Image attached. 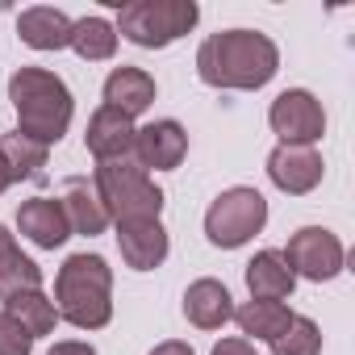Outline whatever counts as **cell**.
I'll list each match as a JSON object with an SVG mask.
<instances>
[{
    "label": "cell",
    "instance_id": "1",
    "mask_svg": "<svg viewBox=\"0 0 355 355\" xmlns=\"http://www.w3.org/2000/svg\"><path fill=\"white\" fill-rule=\"evenodd\" d=\"M280 71V46L259 30H218L197 51L201 84L218 92H255Z\"/></svg>",
    "mask_w": 355,
    "mask_h": 355
},
{
    "label": "cell",
    "instance_id": "2",
    "mask_svg": "<svg viewBox=\"0 0 355 355\" xmlns=\"http://www.w3.org/2000/svg\"><path fill=\"white\" fill-rule=\"evenodd\" d=\"M9 101L17 109V134L42 146H55L76 117L71 88L63 84V76L46 67H17L9 76Z\"/></svg>",
    "mask_w": 355,
    "mask_h": 355
},
{
    "label": "cell",
    "instance_id": "3",
    "mask_svg": "<svg viewBox=\"0 0 355 355\" xmlns=\"http://www.w3.org/2000/svg\"><path fill=\"white\" fill-rule=\"evenodd\" d=\"M55 309L59 322L76 330H105L113 322V268L105 255H67L55 276Z\"/></svg>",
    "mask_w": 355,
    "mask_h": 355
},
{
    "label": "cell",
    "instance_id": "4",
    "mask_svg": "<svg viewBox=\"0 0 355 355\" xmlns=\"http://www.w3.org/2000/svg\"><path fill=\"white\" fill-rule=\"evenodd\" d=\"M92 189L101 193L109 222L113 226H130V222H159L163 214V189L150 180V171H142L134 159H113V163H96Z\"/></svg>",
    "mask_w": 355,
    "mask_h": 355
},
{
    "label": "cell",
    "instance_id": "5",
    "mask_svg": "<svg viewBox=\"0 0 355 355\" xmlns=\"http://www.w3.org/2000/svg\"><path fill=\"white\" fill-rule=\"evenodd\" d=\"M201 21L197 0H130L117 5V38L142 46V51H163L171 42H180L184 34H193V26Z\"/></svg>",
    "mask_w": 355,
    "mask_h": 355
},
{
    "label": "cell",
    "instance_id": "6",
    "mask_svg": "<svg viewBox=\"0 0 355 355\" xmlns=\"http://www.w3.org/2000/svg\"><path fill=\"white\" fill-rule=\"evenodd\" d=\"M263 226H268V201L259 189H247V184L218 193L214 205L205 209V239L222 251L247 247Z\"/></svg>",
    "mask_w": 355,
    "mask_h": 355
},
{
    "label": "cell",
    "instance_id": "7",
    "mask_svg": "<svg viewBox=\"0 0 355 355\" xmlns=\"http://www.w3.org/2000/svg\"><path fill=\"white\" fill-rule=\"evenodd\" d=\"M268 125L284 146H318L326 134V109L309 88H284L268 105Z\"/></svg>",
    "mask_w": 355,
    "mask_h": 355
},
{
    "label": "cell",
    "instance_id": "8",
    "mask_svg": "<svg viewBox=\"0 0 355 355\" xmlns=\"http://www.w3.org/2000/svg\"><path fill=\"white\" fill-rule=\"evenodd\" d=\"M280 255H284V263L293 268L297 280H313V284L334 280L347 263V251H343L338 234L326 230V226H301L297 234H288V247Z\"/></svg>",
    "mask_w": 355,
    "mask_h": 355
},
{
    "label": "cell",
    "instance_id": "9",
    "mask_svg": "<svg viewBox=\"0 0 355 355\" xmlns=\"http://www.w3.org/2000/svg\"><path fill=\"white\" fill-rule=\"evenodd\" d=\"M189 155V134L175 117H159L150 125H138L134 130V150L130 159L142 167V171H175Z\"/></svg>",
    "mask_w": 355,
    "mask_h": 355
},
{
    "label": "cell",
    "instance_id": "10",
    "mask_svg": "<svg viewBox=\"0 0 355 355\" xmlns=\"http://www.w3.org/2000/svg\"><path fill=\"white\" fill-rule=\"evenodd\" d=\"M322 175H326V163H322L318 146H284V142H276V150L268 155V180L288 197L313 193L322 184Z\"/></svg>",
    "mask_w": 355,
    "mask_h": 355
},
{
    "label": "cell",
    "instance_id": "11",
    "mask_svg": "<svg viewBox=\"0 0 355 355\" xmlns=\"http://www.w3.org/2000/svg\"><path fill=\"white\" fill-rule=\"evenodd\" d=\"M17 230H21V239H30L42 251H55V247H63L71 239V226H67V214H63L59 197H30V201H21Z\"/></svg>",
    "mask_w": 355,
    "mask_h": 355
},
{
    "label": "cell",
    "instance_id": "12",
    "mask_svg": "<svg viewBox=\"0 0 355 355\" xmlns=\"http://www.w3.org/2000/svg\"><path fill=\"white\" fill-rule=\"evenodd\" d=\"M134 121L109 105H101L92 117H88V134H84V146L96 163H113V159H130L134 150Z\"/></svg>",
    "mask_w": 355,
    "mask_h": 355
},
{
    "label": "cell",
    "instance_id": "13",
    "mask_svg": "<svg viewBox=\"0 0 355 355\" xmlns=\"http://www.w3.org/2000/svg\"><path fill=\"white\" fill-rule=\"evenodd\" d=\"M101 92H105V105H109V109H117V113H125V117L134 121V117H142V113L155 105V92H159V88H155V76H150V71L121 63V67L109 71V80H105Z\"/></svg>",
    "mask_w": 355,
    "mask_h": 355
},
{
    "label": "cell",
    "instance_id": "14",
    "mask_svg": "<svg viewBox=\"0 0 355 355\" xmlns=\"http://www.w3.org/2000/svg\"><path fill=\"white\" fill-rule=\"evenodd\" d=\"M117 247H121L125 268H134V272H155V268L167 259L171 239H167L163 222H130V226H117Z\"/></svg>",
    "mask_w": 355,
    "mask_h": 355
},
{
    "label": "cell",
    "instance_id": "15",
    "mask_svg": "<svg viewBox=\"0 0 355 355\" xmlns=\"http://www.w3.org/2000/svg\"><path fill=\"white\" fill-rule=\"evenodd\" d=\"M184 318L197 326V330H222L230 318H234V297L222 280L214 276H201L184 288Z\"/></svg>",
    "mask_w": 355,
    "mask_h": 355
},
{
    "label": "cell",
    "instance_id": "16",
    "mask_svg": "<svg viewBox=\"0 0 355 355\" xmlns=\"http://www.w3.org/2000/svg\"><path fill=\"white\" fill-rule=\"evenodd\" d=\"M17 38L30 51H67L71 46V17L51 5H34L17 17Z\"/></svg>",
    "mask_w": 355,
    "mask_h": 355
},
{
    "label": "cell",
    "instance_id": "17",
    "mask_svg": "<svg viewBox=\"0 0 355 355\" xmlns=\"http://www.w3.org/2000/svg\"><path fill=\"white\" fill-rule=\"evenodd\" d=\"M63 201V214H67V226L71 234H105L113 222H109V209L101 201V193L88 184V180H67V193L59 197Z\"/></svg>",
    "mask_w": 355,
    "mask_h": 355
},
{
    "label": "cell",
    "instance_id": "18",
    "mask_svg": "<svg viewBox=\"0 0 355 355\" xmlns=\"http://www.w3.org/2000/svg\"><path fill=\"white\" fill-rule=\"evenodd\" d=\"M247 288H251V301H284V297H293L297 276L284 263V255L268 247L247 263Z\"/></svg>",
    "mask_w": 355,
    "mask_h": 355
},
{
    "label": "cell",
    "instance_id": "19",
    "mask_svg": "<svg viewBox=\"0 0 355 355\" xmlns=\"http://www.w3.org/2000/svg\"><path fill=\"white\" fill-rule=\"evenodd\" d=\"M234 322L247 334V343H272V338H280L288 330L293 309L284 301H247V305L234 309Z\"/></svg>",
    "mask_w": 355,
    "mask_h": 355
},
{
    "label": "cell",
    "instance_id": "20",
    "mask_svg": "<svg viewBox=\"0 0 355 355\" xmlns=\"http://www.w3.org/2000/svg\"><path fill=\"white\" fill-rule=\"evenodd\" d=\"M71 51L84 63H109L117 55V30L105 17H80L71 21Z\"/></svg>",
    "mask_w": 355,
    "mask_h": 355
},
{
    "label": "cell",
    "instance_id": "21",
    "mask_svg": "<svg viewBox=\"0 0 355 355\" xmlns=\"http://www.w3.org/2000/svg\"><path fill=\"white\" fill-rule=\"evenodd\" d=\"M5 313H9V318H17V322L34 334V343L59 326V309H55V301H51L42 288L17 293V297H5Z\"/></svg>",
    "mask_w": 355,
    "mask_h": 355
},
{
    "label": "cell",
    "instance_id": "22",
    "mask_svg": "<svg viewBox=\"0 0 355 355\" xmlns=\"http://www.w3.org/2000/svg\"><path fill=\"white\" fill-rule=\"evenodd\" d=\"M46 155H51V146L26 138V134H17V130H13V134H0V159H5L13 184H17V180H34V175L46 167Z\"/></svg>",
    "mask_w": 355,
    "mask_h": 355
},
{
    "label": "cell",
    "instance_id": "23",
    "mask_svg": "<svg viewBox=\"0 0 355 355\" xmlns=\"http://www.w3.org/2000/svg\"><path fill=\"white\" fill-rule=\"evenodd\" d=\"M268 347H272V355H322V330H318L313 318L293 313L288 330L280 338H272Z\"/></svg>",
    "mask_w": 355,
    "mask_h": 355
},
{
    "label": "cell",
    "instance_id": "24",
    "mask_svg": "<svg viewBox=\"0 0 355 355\" xmlns=\"http://www.w3.org/2000/svg\"><path fill=\"white\" fill-rule=\"evenodd\" d=\"M30 288H42V268H38L30 255H21L5 276H0V301H5V297H17V293H30Z\"/></svg>",
    "mask_w": 355,
    "mask_h": 355
},
{
    "label": "cell",
    "instance_id": "25",
    "mask_svg": "<svg viewBox=\"0 0 355 355\" xmlns=\"http://www.w3.org/2000/svg\"><path fill=\"white\" fill-rule=\"evenodd\" d=\"M30 351H34V334L0 309V355H30Z\"/></svg>",
    "mask_w": 355,
    "mask_h": 355
},
{
    "label": "cell",
    "instance_id": "26",
    "mask_svg": "<svg viewBox=\"0 0 355 355\" xmlns=\"http://www.w3.org/2000/svg\"><path fill=\"white\" fill-rule=\"evenodd\" d=\"M21 259V247H17V239L9 234V226H0V276H5L13 263Z\"/></svg>",
    "mask_w": 355,
    "mask_h": 355
},
{
    "label": "cell",
    "instance_id": "27",
    "mask_svg": "<svg viewBox=\"0 0 355 355\" xmlns=\"http://www.w3.org/2000/svg\"><path fill=\"white\" fill-rule=\"evenodd\" d=\"M209 355H259V351H255V343H247V338H222V343H214Z\"/></svg>",
    "mask_w": 355,
    "mask_h": 355
},
{
    "label": "cell",
    "instance_id": "28",
    "mask_svg": "<svg viewBox=\"0 0 355 355\" xmlns=\"http://www.w3.org/2000/svg\"><path fill=\"white\" fill-rule=\"evenodd\" d=\"M46 355H96V347H92V343H80V338H63V343H55Z\"/></svg>",
    "mask_w": 355,
    "mask_h": 355
},
{
    "label": "cell",
    "instance_id": "29",
    "mask_svg": "<svg viewBox=\"0 0 355 355\" xmlns=\"http://www.w3.org/2000/svg\"><path fill=\"white\" fill-rule=\"evenodd\" d=\"M150 355H197V351H193V347H189L184 338H167V343H159V347H155Z\"/></svg>",
    "mask_w": 355,
    "mask_h": 355
},
{
    "label": "cell",
    "instance_id": "30",
    "mask_svg": "<svg viewBox=\"0 0 355 355\" xmlns=\"http://www.w3.org/2000/svg\"><path fill=\"white\" fill-rule=\"evenodd\" d=\"M13 189V175H9V167H5V159H0V193H9Z\"/></svg>",
    "mask_w": 355,
    "mask_h": 355
}]
</instances>
